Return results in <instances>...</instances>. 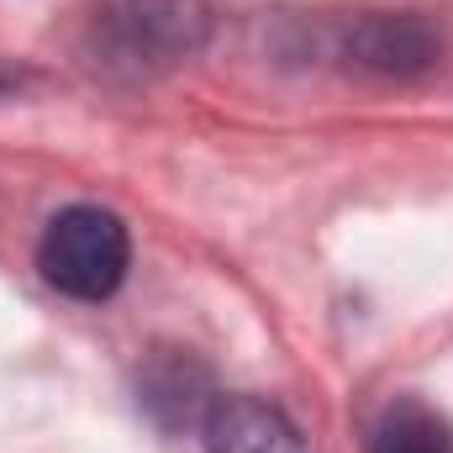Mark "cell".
<instances>
[{
	"instance_id": "1",
	"label": "cell",
	"mask_w": 453,
	"mask_h": 453,
	"mask_svg": "<svg viewBox=\"0 0 453 453\" xmlns=\"http://www.w3.org/2000/svg\"><path fill=\"white\" fill-rule=\"evenodd\" d=\"M211 32L206 0H106L96 11V64L111 74H158L190 58Z\"/></svg>"
},
{
	"instance_id": "2",
	"label": "cell",
	"mask_w": 453,
	"mask_h": 453,
	"mask_svg": "<svg viewBox=\"0 0 453 453\" xmlns=\"http://www.w3.org/2000/svg\"><path fill=\"white\" fill-rule=\"evenodd\" d=\"M132 264L127 222L106 206H64L42 226L37 269L69 301H111Z\"/></svg>"
},
{
	"instance_id": "3",
	"label": "cell",
	"mask_w": 453,
	"mask_h": 453,
	"mask_svg": "<svg viewBox=\"0 0 453 453\" xmlns=\"http://www.w3.org/2000/svg\"><path fill=\"white\" fill-rule=\"evenodd\" d=\"M438 53H443V37L411 11H364L338 37V58H348L364 74H380V80H411V74L433 69Z\"/></svg>"
},
{
	"instance_id": "4",
	"label": "cell",
	"mask_w": 453,
	"mask_h": 453,
	"mask_svg": "<svg viewBox=\"0 0 453 453\" xmlns=\"http://www.w3.org/2000/svg\"><path fill=\"white\" fill-rule=\"evenodd\" d=\"M201 438L206 453H306L301 427L264 395H217Z\"/></svg>"
},
{
	"instance_id": "5",
	"label": "cell",
	"mask_w": 453,
	"mask_h": 453,
	"mask_svg": "<svg viewBox=\"0 0 453 453\" xmlns=\"http://www.w3.org/2000/svg\"><path fill=\"white\" fill-rule=\"evenodd\" d=\"M369 453H453V427L438 406L395 395L369 422Z\"/></svg>"
},
{
	"instance_id": "6",
	"label": "cell",
	"mask_w": 453,
	"mask_h": 453,
	"mask_svg": "<svg viewBox=\"0 0 453 453\" xmlns=\"http://www.w3.org/2000/svg\"><path fill=\"white\" fill-rule=\"evenodd\" d=\"M211 385H206V369L201 364H190V353L180 358H158L148 374H142V406L164 422V427H180V422H206V411H211Z\"/></svg>"
}]
</instances>
